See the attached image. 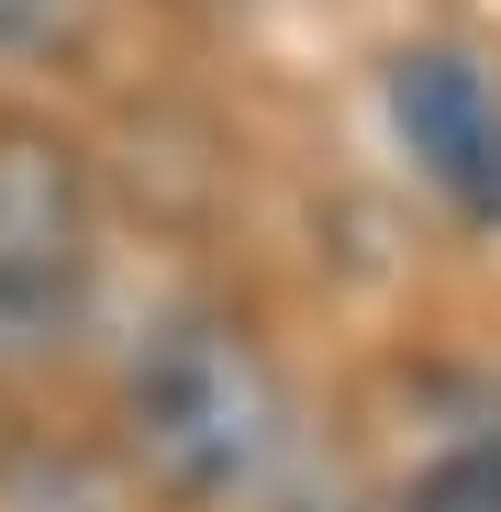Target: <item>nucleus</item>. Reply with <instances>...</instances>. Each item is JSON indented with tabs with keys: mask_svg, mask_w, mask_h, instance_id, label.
Masks as SVG:
<instances>
[{
	"mask_svg": "<svg viewBox=\"0 0 501 512\" xmlns=\"http://www.w3.org/2000/svg\"><path fill=\"white\" fill-rule=\"evenodd\" d=\"M123 423L134 457L167 501L234 512L290 468V390L268 368V346L223 312H179L145 334V357L123 379Z\"/></svg>",
	"mask_w": 501,
	"mask_h": 512,
	"instance_id": "obj_1",
	"label": "nucleus"
},
{
	"mask_svg": "<svg viewBox=\"0 0 501 512\" xmlns=\"http://www.w3.org/2000/svg\"><path fill=\"white\" fill-rule=\"evenodd\" d=\"M101 268V212L90 167L56 123H0V368H45Z\"/></svg>",
	"mask_w": 501,
	"mask_h": 512,
	"instance_id": "obj_2",
	"label": "nucleus"
},
{
	"mask_svg": "<svg viewBox=\"0 0 501 512\" xmlns=\"http://www.w3.org/2000/svg\"><path fill=\"white\" fill-rule=\"evenodd\" d=\"M390 134L468 223H501V78L479 56H457V45L390 56Z\"/></svg>",
	"mask_w": 501,
	"mask_h": 512,
	"instance_id": "obj_3",
	"label": "nucleus"
},
{
	"mask_svg": "<svg viewBox=\"0 0 501 512\" xmlns=\"http://www.w3.org/2000/svg\"><path fill=\"white\" fill-rule=\"evenodd\" d=\"M390 512H501V423H490V435L435 446L424 468L401 479V501H390Z\"/></svg>",
	"mask_w": 501,
	"mask_h": 512,
	"instance_id": "obj_4",
	"label": "nucleus"
},
{
	"mask_svg": "<svg viewBox=\"0 0 501 512\" xmlns=\"http://www.w3.org/2000/svg\"><path fill=\"white\" fill-rule=\"evenodd\" d=\"M78 23H90V0H0V56H56L78 45Z\"/></svg>",
	"mask_w": 501,
	"mask_h": 512,
	"instance_id": "obj_5",
	"label": "nucleus"
}]
</instances>
